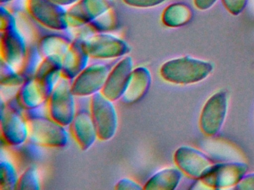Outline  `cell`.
Segmentation results:
<instances>
[{"label": "cell", "mask_w": 254, "mask_h": 190, "mask_svg": "<svg viewBox=\"0 0 254 190\" xmlns=\"http://www.w3.org/2000/svg\"><path fill=\"white\" fill-rule=\"evenodd\" d=\"M39 108L23 110L29 126L28 142L46 148H62L69 142L66 126L41 114Z\"/></svg>", "instance_id": "6da1fadb"}, {"label": "cell", "mask_w": 254, "mask_h": 190, "mask_svg": "<svg viewBox=\"0 0 254 190\" xmlns=\"http://www.w3.org/2000/svg\"><path fill=\"white\" fill-rule=\"evenodd\" d=\"M212 65L200 59L184 56L171 59L160 68L163 80L175 84H191L201 81L212 72Z\"/></svg>", "instance_id": "7a4b0ae2"}, {"label": "cell", "mask_w": 254, "mask_h": 190, "mask_svg": "<svg viewBox=\"0 0 254 190\" xmlns=\"http://www.w3.org/2000/svg\"><path fill=\"white\" fill-rule=\"evenodd\" d=\"M17 100L1 102V135L10 146L17 147L27 142L29 126L23 110Z\"/></svg>", "instance_id": "3957f363"}, {"label": "cell", "mask_w": 254, "mask_h": 190, "mask_svg": "<svg viewBox=\"0 0 254 190\" xmlns=\"http://www.w3.org/2000/svg\"><path fill=\"white\" fill-rule=\"evenodd\" d=\"M75 97L71 80L61 77L47 99V114L60 124L69 126L77 113Z\"/></svg>", "instance_id": "277c9868"}, {"label": "cell", "mask_w": 254, "mask_h": 190, "mask_svg": "<svg viewBox=\"0 0 254 190\" xmlns=\"http://www.w3.org/2000/svg\"><path fill=\"white\" fill-rule=\"evenodd\" d=\"M90 111L97 131L98 139L108 141L114 138L119 126V117L114 101L98 92L90 96Z\"/></svg>", "instance_id": "5b68a950"}, {"label": "cell", "mask_w": 254, "mask_h": 190, "mask_svg": "<svg viewBox=\"0 0 254 190\" xmlns=\"http://www.w3.org/2000/svg\"><path fill=\"white\" fill-rule=\"evenodd\" d=\"M82 44L90 59L109 60L123 57L130 53L126 40L111 33H96L82 40Z\"/></svg>", "instance_id": "8992f818"}, {"label": "cell", "mask_w": 254, "mask_h": 190, "mask_svg": "<svg viewBox=\"0 0 254 190\" xmlns=\"http://www.w3.org/2000/svg\"><path fill=\"white\" fill-rule=\"evenodd\" d=\"M25 8L46 29L64 31L69 28L66 16L67 9L50 0H26Z\"/></svg>", "instance_id": "52a82bcc"}, {"label": "cell", "mask_w": 254, "mask_h": 190, "mask_svg": "<svg viewBox=\"0 0 254 190\" xmlns=\"http://www.w3.org/2000/svg\"><path fill=\"white\" fill-rule=\"evenodd\" d=\"M114 65L104 62L88 65L71 81L72 92L75 96H91L102 92Z\"/></svg>", "instance_id": "ba28073f"}, {"label": "cell", "mask_w": 254, "mask_h": 190, "mask_svg": "<svg viewBox=\"0 0 254 190\" xmlns=\"http://www.w3.org/2000/svg\"><path fill=\"white\" fill-rule=\"evenodd\" d=\"M114 6V0H77L66 12L69 28L85 26Z\"/></svg>", "instance_id": "9c48e42d"}, {"label": "cell", "mask_w": 254, "mask_h": 190, "mask_svg": "<svg viewBox=\"0 0 254 190\" xmlns=\"http://www.w3.org/2000/svg\"><path fill=\"white\" fill-rule=\"evenodd\" d=\"M227 111V95L221 92L212 95L205 104L200 114L202 132L208 136L216 135L224 123Z\"/></svg>", "instance_id": "30bf717a"}, {"label": "cell", "mask_w": 254, "mask_h": 190, "mask_svg": "<svg viewBox=\"0 0 254 190\" xmlns=\"http://www.w3.org/2000/svg\"><path fill=\"white\" fill-rule=\"evenodd\" d=\"M133 68V58L130 55L120 58L111 68L101 92L114 102L121 99Z\"/></svg>", "instance_id": "8fae6325"}, {"label": "cell", "mask_w": 254, "mask_h": 190, "mask_svg": "<svg viewBox=\"0 0 254 190\" xmlns=\"http://www.w3.org/2000/svg\"><path fill=\"white\" fill-rule=\"evenodd\" d=\"M27 41L19 27L1 32V59L19 71L27 53Z\"/></svg>", "instance_id": "7c38bea8"}, {"label": "cell", "mask_w": 254, "mask_h": 190, "mask_svg": "<svg viewBox=\"0 0 254 190\" xmlns=\"http://www.w3.org/2000/svg\"><path fill=\"white\" fill-rule=\"evenodd\" d=\"M244 163H227L212 166L211 170L201 178L202 182L212 188H226L239 184L246 173Z\"/></svg>", "instance_id": "4fadbf2b"}, {"label": "cell", "mask_w": 254, "mask_h": 190, "mask_svg": "<svg viewBox=\"0 0 254 190\" xmlns=\"http://www.w3.org/2000/svg\"><path fill=\"white\" fill-rule=\"evenodd\" d=\"M175 161L181 171L194 178H203L213 166L204 154L190 147L178 148L175 154Z\"/></svg>", "instance_id": "5bb4252c"}, {"label": "cell", "mask_w": 254, "mask_h": 190, "mask_svg": "<svg viewBox=\"0 0 254 190\" xmlns=\"http://www.w3.org/2000/svg\"><path fill=\"white\" fill-rule=\"evenodd\" d=\"M69 127L72 138L82 151L91 148L98 139L97 131L90 111H77Z\"/></svg>", "instance_id": "9a60e30c"}, {"label": "cell", "mask_w": 254, "mask_h": 190, "mask_svg": "<svg viewBox=\"0 0 254 190\" xmlns=\"http://www.w3.org/2000/svg\"><path fill=\"white\" fill-rule=\"evenodd\" d=\"M82 40L75 37L62 57V77L71 81L89 65L90 57L83 46Z\"/></svg>", "instance_id": "2e32d148"}, {"label": "cell", "mask_w": 254, "mask_h": 190, "mask_svg": "<svg viewBox=\"0 0 254 190\" xmlns=\"http://www.w3.org/2000/svg\"><path fill=\"white\" fill-rule=\"evenodd\" d=\"M151 71L145 66L134 68L121 99L126 104H133L144 97L151 87Z\"/></svg>", "instance_id": "e0dca14e"}, {"label": "cell", "mask_w": 254, "mask_h": 190, "mask_svg": "<svg viewBox=\"0 0 254 190\" xmlns=\"http://www.w3.org/2000/svg\"><path fill=\"white\" fill-rule=\"evenodd\" d=\"M15 99L23 110H31L42 106L44 102H47L48 97L42 85L33 77L26 80L18 88Z\"/></svg>", "instance_id": "ac0fdd59"}, {"label": "cell", "mask_w": 254, "mask_h": 190, "mask_svg": "<svg viewBox=\"0 0 254 190\" xmlns=\"http://www.w3.org/2000/svg\"><path fill=\"white\" fill-rule=\"evenodd\" d=\"M73 40L66 34L50 33L43 35L35 45L43 58L51 55L63 56Z\"/></svg>", "instance_id": "d6986e66"}, {"label": "cell", "mask_w": 254, "mask_h": 190, "mask_svg": "<svg viewBox=\"0 0 254 190\" xmlns=\"http://www.w3.org/2000/svg\"><path fill=\"white\" fill-rule=\"evenodd\" d=\"M182 174L175 168H166L159 171L148 180L143 187L145 190H175L181 181Z\"/></svg>", "instance_id": "ffe728a7"}, {"label": "cell", "mask_w": 254, "mask_h": 190, "mask_svg": "<svg viewBox=\"0 0 254 190\" xmlns=\"http://www.w3.org/2000/svg\"><path fill=\"white\" fill-rule=\"evenodd\" d=\"M119 24L120 19L118 13L114 7L102 13L84 28L87 29V37H88L96 33H110L117 29Z\"/></svg>", "instance_id": "44dd1931"}, {"label": "cell", "mask_w": 254, "mask_h": 190, "mask_svg": "<svg viewBox=\"0 0 254 190\" xmlns=\"http://www.w3.org/2000/svg\"><path fill=\"white\" fill-rule=\"evenodd\" d=\"M190 18V13L188 9L179 4L169 5L162 14V21L164 25L172 28L184 25Z\"/></svg>", "instance_id": "7402d4cb"}, {"label": "cell", "mask_w": 254, "mask_h": 190, "mask_svg": "<svg viewBox=\"0 0 254 190\" xmlns=\"http://www.w3.org/2000/svg\"><path fill=\"white\" fill-rule=\"evenodd\" d=\"M19 177L15 165L8 159H2L0 163V190H17Z\"/></svg>", "instance_id": "603a6c76"}, {"label": "cell", "mask_w": 254, "mask_h": 190, "mask_svg": "<svg viewBox=\"0 0 254 190\" xmlns=\"http://www.w3.org/2000/svg\"><path fill=\"white\" fill-rule=\"evenodd\" d=\"M43 57L38 52L36 45H31L28 47L27 53L23 59L19 72L26 78V80L35 77L37 70L42 61Z\"/></svg>", "instance_id": "cb8c5ba5"}, {"label": "cell", "mask_w": 254, "mask_h": 190, "mask_svg": "<svg viewBox=\"0 0 254 190\" xmlns=\"http://www.w3.org/2000/svg\"><path fill=\"white\" fill-rule=\"evenodd\" d=\"M26 81V78L12 65L1 59L0 83L2 87L20 88Z\"/></svg>", "instance_id": "d4e9b609"}, {"label": "cell", "mask_w": 254, "mask_h": 190, "mask_svg": "<svg viewBox=\"0 0 254 190\" xmlns=\"http://www.w3.org/2000/svg\"><path fill=\"white\" fill-rule=\"evenodd\" d=\"M17 190H41V178L36 166H29L23 171L19 177Z\"/></svg>", "instance_id": "484cf974"}, {"label": "cell", "mask_w": 254, "mask_h": 190, "mask_svg": "<svg viewBox=\"0 0 254 190\" xmlns=\"http://www.w3.org/2000/svg\"><path fill=\"white\" fill-rule=\"evenodd\" d=\"M62 57L63 56H59V55H51V56L43 58L41 64L37 70L35 78L37 80H41L52 73L56 72V71H62Z\"/></svg>", "instance_id": "4316f807"}, {"label": "cell", "mask_w": 254, "mask_h": 190, "mask_svg": "<svg viewBox=\"0 0 254 190\" xmlns=\"http://www.w3.org/2000/svg\"><path fill=\"white\" fill-rule=\"evenodd\" d=\"M17 27H18V22H17L16 16L3 4H1V7H0V31L4 32V31L17 28Z\"/></svg>", "instance_id": "83f0119b"}, {"label": "cell", "mask_w": 254, "mask_h": 190, "mask_svg": "<svg viewBox=\"0 0 254 190\" xmlns=\"http://www.w3.org/2000/svg\"><path fill=\"white\" fill-rule=\"evenodd\" d=\"M166 0H123L124 4L135 8H150L163 4Z\"/></svg>", "instance_id": "f1b7e54d"}, {"label": "cell", "mask_w": 254, "mask_h": 190, "mask_svg": "<svg viewBox=\"0 0 254 190\" xmlns=\"http://www.w3.org/2000/svg\"><path fill=\"white\" fill-rule=\"evenodd\" d=\"M114 189L117 190H143V187L134 180L125 178L116 184Z\"/></svg>", "instance_id": "f546056e"}, {"label": "cell", "mask_w": 254, "mask_h": 190, "mask_svg": "<svg viewBox=\"0 0 254 190\" xmlns=\"http://www.w3.org/2000/svg\"><path fill=\"white\" fill-rule=\"evenodd\" d=\"M236 188L239 190H254V173L244 176Z\"/></svg>", "instance_id": "4dcf8cb0"}, {"label": "cell", "mask_w": 254, "mask_h": 190, "mask_svg": "<svg viewBox=\"0 0 254 190\" xmlns=\"http://www.w3.org/2000/svg\"><path fill=\"white\" fill-rule=\"evenodd\" d=\"M197 1V7L199 8H207L210 7L211 4H213L215 0H196Z\"/></svg>", "instance_id": "1f68e13d"}, {"label": "cell", "mask_w": 254, "mask_h": 190, "mask_svg": "<svg viewBox=\"0 0 254 190\" xmlns=\"http://www.w3.org/2000/svg\"><path fill=\"white\" fill-rule=\"evenodd\" d=\"M50 1H53L56 4H59V5L65 7V6L72 5L77 0H50Z\"/></svg>", "instance_id": "d6a6232c"}, {"label": "cell", "mask_w": 254, "mask_h": 190, "mask_svg": "<svg viewBox=\"0 0 254 190\" xmlns=\"http://www.w3.org/2000/svg\"><path fill=\"white\" fill-rule=\"evenodd\" d=\"M13 1H15V0H0L1 4H7V3L11 2Z\"/></svg>", "instance_id": "836d02e7"}]
</instances>
